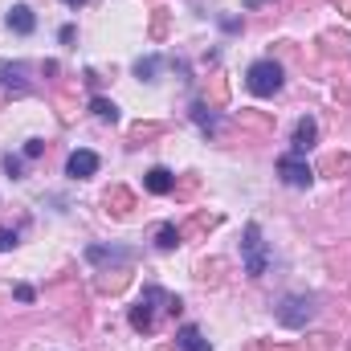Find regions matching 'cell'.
Wrapping results in <instances>:
<instances>
[{"label":"cell","instance_id":"obj_10","mask_svg":"<svg viewBox=\"0 0 351 351\" xmlns=\"http://www.w3.org/2000/svg\"><path fill=\"white\" fill-rule=\"evenodd\" d=\"M176 348H180V351H213V348H208V339L200 335V327H196V323H184V327L176 331Z\"/></svg>","mask_w":351,"mask_h":351},{"label":"cell","instance_id":"obj_19","mask_svg":"<svg viewBox=\"0 0 351 351\" xmlns=\"http://www.w3.org/2000/svg\"><path fill=\"white\" fill-rule=\"evenodd\" d=\"M16 245V229H0V250H12Z\"/></svg>","mask_w":351,"mask_h":351},{"label":"cell","instance_id":"obj_6","mask_svg":"<svg viewBox=\"0 0 351 351\" xmlns=\"http://www.w3.org/2000/svg\"><path fill=\"white\" fill-rule=\"evenodd\" d=\"M0 90H4V94H29L25 66H21V62H0Z\"/></svg>","mask_w":351,"mask_h":351},{"label":"cell","instance_id":"obj_22","mask_svg":"<svg viewBox=\"0 0 351 351\" xmlns=\"http://www.w3.org/2000/svg\"><path fill=\"white\" fill-rule=\"evenodd\" d=\"M245 4H250V8H254V4H262V0H245Z\"/></svg>","mask_w":351,"mask_h":351},{"label":"cell","instance_id":"obj_18","mask_svg":"<svg viewBox=\"0 0 351 351\" xmlns=\"http://www.w3.org/2000/svg\"><path fill=\"white\" fill-rule=\"evenodd\" d=\"M41 152H45V143H41V139H29V143H25V160H37Z\"/></svg>","mask_w":351,"mask_h":351},{"label":"cell","instance_id":"obj_12","mask_svg":"<svg viewBox=\"0 0 351 351\" xmlns=\"http://www.w3.org/2000/svg\"><path fill=\"white\" fill-rule=\"evenodd\" d=\"M86 258L90 262H131V254H127V250H102V245H90L86 250Z\"/></svg>","mask_w":351,"mask_h":351},{"label":"cell","instance_id":"obj_9","mask_svg":"<svg viewBox=\"0 0 351 351\" xmlns=\"http://www.w3.org/2000/svg\"><path fill=\"white\" fill-rule=\"evenodd\" d=\"M8 29H12V33H21V37H29V33L37 29L33 8H29V4H12V8H8Z\"/></svg>","mask_w":351,"mask_h":351},{"label":"cell","instance_id":"obj_5","mask_svg":"<svg viewBox=\"0 0 351 351\" xmlns=\"http://www.w3.org/2000/svg\"><path fill=\"white\" fill-rule=\"evenodd\" d=\"M278 176H282V184H286V188H311V184H315L311 164H306L302 156H294V152L278 160Z\"/></svg>","mask_w":351,"mask_h":351},{"label":"cell","instance_id":"obj_20","mask_svg":"<svg viewBox=\"0 0 351 351\" xmlns=\"http://www.w3.org/2000/svg\"><path fill=\"white\" fill-rule=\"evenodd\" d=\"M16 298H21V302H33L37 294H33V286H16Z\"/></svg>","mask_w":351,"mask_h":351},{"label":"cell","instance_id":"obj_13","mask_svg":"<svg viewBox=\"0 0 351 351\" xmlns=\"http://www.w3.org/2000/svg\"><path fill=\"white\" fill-rule=\"evenodd\" d=\"M90 110H94L102 123H114V119H119V106H114L110 98H102V94H94V98H90Z\"/></svg>","mask_w":351,"mask_h":351},{"label":"cell","instance_id":"obj_15","mask_svg":"<svg viewBox=\"0 0 351 351\" xmlns=\"http://www.w3.org/2000/svg\"><path fill=\"white\" fill-rule=\"evenodd\" d=\"M156 245H160V250H172V245H180V233H176V225H160V233H156Z\"/></svg>","mask_w":351,"mask_h":351},{"label":"cell","instance_id":"obj_8","mask_svg":"<svg viewBox=\"0 0 351 351\" xmlns=\"http://www.w3.org/2000/svg\"><path fill=\"white\" fill-rule=\"evenodd\" d=\"M315 139H319V123H315L311 114L298 119V123H294V139H290V143H294V156H306V152L315 147Z\"/></svg>","mask_w":351,"mask_h":351},{"label":"cell","instance_id":"obj_17","mask_svg":"<svg viewBox=\"0 0 351 351\" xmlns=\"http://www.w3.org/2000/svg\"><path fill=\"white\" fill-rule=\"evenodd\" d=\"M4 172L12 176V180H21L25 176V160L21 156H4Z\"/></svg>","mask_w":351,"mask_h":351},{"label":"cell","instance_id":"obj_11","mask_svg":"<svg viewBox=\"0 0 351 351\" xmlns=\"http://www.w3.org/2000/svg\"><path fill=\"white\" fill-rule=\"evenodd\" d=\"M143 188H147L152 196H168L176 188V176L168 172V168H152V172L143 176Z\"/></svg>","mask_w":351,"mask_h":351},{"label":"cell","instance_id":"obj_14","mask_svg":"<svg viewBox=\"0 0 351 351\" xmlns=\"http://www.w3.org/2000/svg\"><path fill=\"white\" fill-rule=\"evenodd\" d=\"M156 70H160V58H139L135 62V78H143V82H156Z\"/></svg>","mask_w":351,"mask_h":351},{"label":"cell","instance_id":"obj_4","mask_svg":"<svg viewBox=\"0 0 351 351\" xmlns=\"http://www.w3.org/2000/svg\"><path fill=\"white\" fill-rule=\"evenodd\" d=\"M241 262H245V274H250V278H262L265 265H269L265 237H262V225H258V221H250L245 233H241Z\"/></svg>","mask_w":351,"mask_h":351},{"label":"cell","instance_id":"obj_7","mask_svg":"<svg viewBox=\"0 0 351 351\" xmlns=\"http://www.w3.org/2000/svg\"><path fill=\"white\" fill-rule=\"evenodd\" d=\"M94 172H98V156H94V152H86V147L70 152V160H66V176H74V180H90Z\"/></svg>","mask_w":351,"mask_h":351},{"label":"cell","instance_id":"obj_1","mask_svg":"<svg viewBox=\"0 0 351 351\" xmlns=\"http://www.w3.org/2000/svg\"><path fill=\"white\" fill-rule=\"evenodd\" d=\"M176 315L180 311V298L168 294V290H160V286H147L143 294H139V302L131 306V327L135 331H156V315Z\"/></svg>","mask_w":351,"mask_h":351},{"label":"cell","instance_id":"obj_21","mask_svg":"<svg viewBox=\"0 0 351 351\" xmlns=\"http://www.w3.org/2000/svg\"><path fill=\"white\" fill-rule=\"evenodd\" d=\"M62 4H66V8H74V12H78V8H82V4H86V0H62Z\"/></svg>","mask_w":351,"mask_h":351},{"label":"cell","instance_id":"obj_3","mask_svg":"<svg viewBox=\"0 0 351 351\" xmlns=\"http://www.w3.org/2000/svg\"><path fill=\"white\" fill-rule=\"evenodd\" d=\"M282 66L278 62H269V58H262V62H254L250 70H245V86H250V94L254 98H274L278 90H282Z\"/></svg>","mask_w":351,"mask_h":351},{"label":"cell","instance_id":"obj_16","mask_svg":"<svg viewBox=\"0 0 351 351\" xmlns=\"http://www.w3.org/2000/svg\"><path fill=\"white\" fill-rule=\"evenodd\" d=\"M192 119H196V123H200V131H217V114H208V110H204V106H200V102H196V106H192Z\"/></svg>","mask_w":351,"mask_h":351},{"label":"cell","instance_id":"obj_2","mask_svg":"<svg viewBox=\"0 0 351 351\" xmlns=\"http://www.w3.org/2000/svg\"><path fill=\"white\" fill-rule=\"evenodd\" d=\"M315 294H286L278 306H274V315H278V323L282 327H290V331H302L311 319H315Z\"/></svg>","mask_w":351,"mask_h":351}]
</instances>
